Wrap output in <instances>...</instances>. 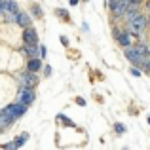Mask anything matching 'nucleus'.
Returning <instances> with one entry per match:
<instances>
[{
	"mask_svg": "<svg viewBox=\"0 0 150 150\" xmlns=\"http://www.w3.org/2000/svg\"><path fill=\"white\" fill-rule=\"evenodd\" d=\"M17 15H19V11L17 13H4V17H6L8 21H17Z\"/></svg>",
	"mask_w": 150,
	"mask_h": 150,
	"instance_id": "4468645a",
	"label": "nucleus"
},
{
	"mask_svg": "<svg viewBox=\"0 0 150 150\" xmlns=\"http://www.w3.org/2000/svg\"><path fill=\"white\" fill-rule=\"evenodd\" d=\"M61 42H63V44L67 46V44H69V38H67V36H61Z\"/></svg>",
	"mask_w": 150,
	"mask_h": 150,
	"instance_id": "4be33fe9",
	"label": "nucleus"
},
{
	"mask_svg": "<svg viewBox=\"0 0 150 150\" xmlns=\"http://www.w3.org/2000/svg\"><path fill=\"white\" fill-rule=\"evenodd\" d=\"M131 74H133V76H141V72L137 69H131Z\"/></svg>",
	"mask_w": 150,
	"mask_h": 150,
	"instance_id": "aec40b11",
	"label": "nucleus"
},
{
	"mask_svg": "<svg viewBox=\"0 0 150 150\" xmlns=\"http://www.w3.org/2000/svg\"><path fill=\"white\" fill-rule=\"evenodd\" d=\"M38 53H40V55H42V57H46V48H44V46H42V48H40V50H38Z\"/></svg>",
	"mask_w": 150,
	"mask_h": 150,
	"instance_id": "6ab92c4d",
	"label": "nucleus"
},
{
	"mask_svg": "<svg viewBox=\"0 0 150 150\" xmlns=\"http://www.w3.org/2000/svg\"><path fill=\"white\" fill-rule=\"evenodd\" d=\"M144 27H146V17H144L143 13H141L137 19H133L131 23H127V29H129L131 34H141L144 30Z\"/></svg>",
	"mask_w": 150,
	"mask_h": 150,
	"instance_id": "f257e3e1",
	"label": "nucleus"
},
{
	"mask_svg": "<svg viewBox=\"0 0 150 150\" xmlns=\"http://www.w3.org/2000/svg\"><path fill=\"white\" fill-rule=\"evenodd\" d=\"M30 10H33V13L36 15V17H42V8L38 6V4H33V8H30Z\"/></svg>",
	"mask_w": 150,
	"mask_h": 150,
	"instance_id": "ddd939ff",
	"label": "nucleus"
},
{
	"mask_svg": "<svg viewBox=\"0 0 150 150\" xmlns=\"http://www.w3.org/2000/svg\"><path fill=\"white\" fill-rule=\"evenodd\" d=\"M23 40H25V46H36L38 44V34L33 27H27L23 30Z\"/></svg>",
	"mask_w": 150,
	"mask_h": 150,
	"instance_id": "7ed1b4c3",
	"label": "nucleus"
},
{
	"mask_svg": "<svg viewBox=\"0 0 150 150\" xmlns=\"http://www.w3.org/2000/svg\"><path fill=\"white\" fill-rule=\"evenodd\" d=\"M11 124H13V118H11L6 110H2V112H0V129H6L8 125H11Z\"/></svg>",
	"mask_w": 150,
	"mask_h": 150,
	"instance_id": "0eeeda50",
	"label": "nucleus"
},
{
	"mask_svg": "<svg viewBox=\"0 0 150 150\" xmlns=\"http://www.w3.org/2000/svg\"><path fill=\"white\" fill-rule=\"evenodd\" d=\"M0 13H2V6H0Z\"/></svg>",
	"mask_w": 150,
	"mask_h": 150,
	"instance_id": "a878e982",
	"label": "nucleus"
},
{
	"mask_svg": "<svg viewBox=\"0 0 150 150\" xmlns=\"http://www.w3.org/2000/svg\"><path fill=\"white\" fill-rule=\"evenodd\" d=\"M4 150H15V143H8V144H4Z\"/></svg>",
	"mask_w": 150,
	"mask_h": 150,
	"instance_id": "dca6fc26",
	"label": "nucleus"
},
{
	"mask_svg": "<svg viewBox=\"0 0 150 150\" xmlns=\"http://www.w3.org/2000/svg\"><path fill=\"white\" fill-rule=\"evenodd\" d=\"M125 57H127L131 63H141V57L135 51V48H125Z\"/></svg>",
	"mask_w": 150,
	"mask_h": 150,
	"instance_id": "6e6552de",
	"label": "nucleus"
},
{
	"mask_svg": "<svg viewBox=\"0 0 150 150\" xmlns=\"http://www.w3.org/2000/svg\"><path fill=\"white\" fill-rule=\"evenodd\" d=\"M40 67H42L40 59H30V61H29V72H36Z\"/></svg>",
	"mask_w": 150,
	"mask_h": 150,
	"instance_id": "9d476101",
	"label": "nucleus"
},
{
	"mask_svg": "<svg viewBox=\"0 0 150 150\" xmlns=\"http://www.w3.org/2000/svg\"><path fill=\"white\" fill-rule=\"evenodd\" d=\"M127 8H129V2H125V0H110V10L116 15H125Z\"/></svg>",
	"mask_w": 150,
	"mask_h": 150,
	"instance_id": "f03ea898",
	"label": "nucleus"
},
{
	"mask_svg": "<svg viewBox=\"0 0 150 150\" xmlns=\"http://www.w3.org/2000/svg\"><path fill=\"white\" fill-rule=\"evenodd\" d=\"M17 23H19V25H23V27L27 29V27H30V17H29L27 13H19V15H17Z\"/></svg>",
	"mask_w": 150,
	"mask_h": 150,
	"instance_id": "1a4fd4ad",
	"label": "nucleus"
},
{
	"mask_svg": "<svg viewBox=\"0 0 150 150\" xmlns=\"http://www.w3.org/2000/svg\"><path fill=\"white\" fill-rule=\"evenodd\" d=\"M125 2H139V0H125Z\"/></svg>",
	"mask_w": 150,
	"mask_h": 150,
	"instance_id": "b1692460",
	"label": "nucleus"
},
{
	"mask_svg": "<svg viewBox=\"0 0 150 150\" xmlns=\"http://www.w3.org/2000/svg\"><path fill=\"white\" fill-rule=\"evenodd\" d=\"M21 84H23V88H29V89H33L34 86L38 84V78L34 76L33 72H25V74H21Z\"/></svg>",
	"mask_w": 150,
	"mask_h": 150,
	"instance_id": "423d86ee",
	"label": "nucleus"
},
{
	"mask_svg": "<svg viewBox=\"0 0 150 150\" xmlns=\"http://www.w3.org/2000/svg\"><path fill=\"white\" fill-rule=\"evenodd\" d=\"M0 2H2V0H0Z\"/></svg>",
	"mask_w": 150,
	"mask_h": 150,
	"instance_id": "cd10ccee",
	"label": "nucleus"
},
{
	"mask_svg": "<svg viewBox=\"0 0 150 150\" xmlns=\"http://www.w3.org/2000/svg\"><path fill=\"white\" fill-rule=\"evenodd\" d=\"M70 4H72V6H76V4H78V0H70Z\"/></svg>",
	"mask_w": 150,
	"mask_h": 150,
	"instance_id": "5701e85b",
	"label": "nucleus"
},
{
	"mask_svg": "<svg viewBox=\"0 0 150 150\" xmlns=\"http://www.w3.org/2000/svg\"><path fill=\"white\" fill-rule=\"evenodd\" d=\"M76 103H78V105H82V106H84V105H86V101H84V99H82V97H78V99H76Z\"/></svg>",
	"mask_w": 150,
	"mask_h": 150,
	"instance_id": "412c9836",
	"label": "nucleus"
},
{
	"mask_svg": "<svg viewBox=\"0 0 150 150\" xmlns=\"http://www.w3.org/2000/svg\"><path fill=\"white\" fill-rule=\"evenodd\" d=\"M148 124H150V118H148Z\"/></svg>",
	"mask_w": 150,
	"mask_h": 150,
	"instance_id": "bb28decb",
	"label": "nucleus"
},
{
	"mask_svg": "<svg viewBox=\"0 0 150 150\" xmlns=\"http://www.w3.org/2000/svg\"><path fill=\"white\" fill-rule=\"evenodd\" d=\"M116 36L120 38V42L124 46H127V44H131V36H129V34H124V33H116Z\"/></svg>",
	"mask_w": 150,
	"mask_h": 150,
	"instance_id": "f8f14e48",
	"label": "nucleus"
},
{
	"mask_svg": "<svg viewBox=\"0 0 150 150\" xmlns=\"http://www.w3.org/2000/svg\"><path fill=\"white\" fill-rule=\"evenodd\" d=\"M57 13H59V15H61V17H63V19H69V15H67V11H65V10H59V11H57Z\"/></svg>",
	"mask_w": 150,
	"mask_h": 150,
	"instance_id": "f3484780",
	"label": "nucleus"
},
{
	"mask_svg": "<svg viewBox=\"0 0 150 150\" xmlns=\"http://www.w3.org/2000/svg\"><path fill=\"white\" fill-rule=\"evenodd\" d=\"M25 141H27V135H21V137H19L17 141H15V146H21V144L25 143Z\"/></svg>",
	"mask_w": 150,
	"mask_h": 150,
	"instance_id": "2eb2a0df",
	"label": "nucleus"
},
{
	"mask_svg": "<svg viewBox=\"0 0 150 150\" xmlns=\"http://www.w3.org/2000/svg\"><path fill=\"white\" fill-rule=\"evenodd\" d=\"M23 53H29L33 59H36L38 50H36V46H25V48H23Z\"/></svg>",
	"mask_w": 150,
	"mask_h": 150,
	"instance_id": "9b49d317",
	"label": "nucleus"
},
{
	"mask_svg": "<svg viewBox=\"0 0 150 150\" xmlns=\"http://www.w3.org/2000/svg\"><path fill=\"white\" fill-rule=\"evenodd\" d=\"M146 6H148V11H150V0H148V4H146Z\"/></svg>",
	"mask_w": 150,
	"mask_h": 150,
	"instance_id": "393cba45",
	"label": "nucleus"
},
{
	"mask_svg": "<svg viewBox=\"0 0 150 150\" xmlns=\"http://www.w3.org/2000/svg\"><path fill=\"white\" fill-rule=\"evenodd\" d=\"M33 101H34V93H33V89H29V88H21V91H19V101H17V103H21V105L29 106Z\"/></svg>",
	"mask_w": 150,
	"mask_h": 150,
	"instance_id": "39448f33",
	"label": "nucleus"
},
{
	"mask_svg": "<svg viewBox=\"0 0 150 150\" xmlns=\"http://www.w3.org/2000/svg\"><path fill=\"white\" fill-rule=\"evenodd\" d=\"M4 110H6V112L15 120V118H19V116H23V114H25L27 106H25V105H21V103H15V105H10L8 108H4Z\"/></svg>",
	"mask_w": 150,
	"mask_h": 150,
	"instance_id": "20e7f679",
	"label": "nucleus"
},
{
	"mask_svg": "<svg viewBox=\"0 0 150 150\" xmlns=\"http://www.w3.org/2000/svg\"><path fill=\"white\" fill-rule=\"evenodd\" d=\"M116 131L124 133V131H125V127H124V125H122V124H116Z\"/></svg>",
	"mask_w": 150,
	"mask_h": 150,
	"instance_id": "a211bd4d",
	"label": "nucleus"
}]
</instances>
